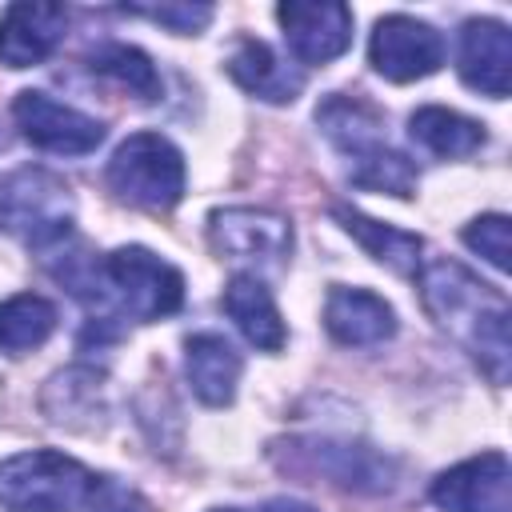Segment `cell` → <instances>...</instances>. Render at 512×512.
Masks as SVG:
<instances>
[{
	"instance_id": "obj_1",
	"label": "cell",
	"mask_w": 512,
	"mask_h": 512,
	"mask_svg": "<svg viewBox=\"0 0 512 512\" xmlns=\"http://www.w3.org/2000/svg\"><path fill=\"white\" fill-rule=\"evenodd\" d=\"M420 280V300L432 312V320L440 328H448L476 360L480 368L504 384L508 380V360H512V344H508V300L480 284L468 268L452 264V260H428L416 272Z\"/></svg>"
},
{
	"instance_id": "obj_2",
	"label": "cell",
	"mask_w": 512,
	"mask_h": 512,
	"mask_svg": "<svg viewBox=\"0 0 512 512\" xmlns=\"http://www.w3.org/2000/svg\"><path fill=\"white\" fill-rule=\"evenodd\" d=\"M316 124L348 160V176L356 188H372V192H388V196L416 192V168L408 164V156L388 148L376 108H368L364 100L328 96L316 108Z\"/></svg>"
},
{
	"instance_id": "obj_3",
	"label": "cell",
	"mask_w": 512,
	"mask_h": 512,
	"mask_svg": "<svg viewBox=\"0 0 512 512\" xmlns=\"http://www.w3.org/2000/svg\"><path fill=\"white\" fill-rule=\"evenodd\" d=\"M96 492H100V476L52 448H32L0 460L4 512H80L92 508Z\"/></svg>"
},
{
	"instance_id": "obj_4",
	"label": "cell",
	"mask_w": 512,
	"mask_h": 512,
	"mask_svg": "<svg viewBox=\"0 0 512 512\" xmlns=\"http://www.w3.org/2000/svg\"><path fill=\"white\" fill-rule=\"evenodd\" d=\"M72 188L48 168H16L0 176V228L16 240L56 252L72 236Z\"/></svg>"
},
{
	"instance_id": "obj_5",
	"label": "cell",
	"mask_w": 512,
	"mask_h": 512,
	"mask_svg": "<svg viewBox=\"0 0 512 512\" xmlns=\"http://www.w3.org/2000/svg\"><path fill=\"white\" fill-rule=\"evenodd\" d=\"M116 300L120 312L148 324L172 316L184 304V276L148 248H116L96 260V288L88 304Z\"/></svg>"
},
{
	"instance_id": "obj_6",
	"label": "cell",
	"mask_w": 512,
	"mask_h": 512,
	"mask_svg": "<svg viewBox=\"0 0 512 512\" xmlns=\"http://www.w3.org/2000/svg\"><path fill=\"white\" fill-rule=\"evenodd\" d=\"M108 188L136 208L164 212L184 196V156L160 132H136L112 152Z\"/></svg>"
},
{
	"instance_id": "obj_7",
	"label": "cell",
	"mask_w": 512,
	"mask_h": 512,
	"mask_svg": "<svg viewBox=\"0 0 512 512\" xmlns=\"http://www.w3.org/2000/svg\"><path fill=\"white\" fill-rule=\"evenodd\" d=\"M208 240L224 260L276 268L292 252V224L268 208H220L208 216Z\"/></svg>"
},
{
	"instance_id": "obj_8",
	"label": "cell",
	"mask_w": 512,
	"mask_h": 512,
	"mask_svg": "<svg viewBox=\"0 0 512 512\" xmlns=\"http://www.w3.org/2000/svg\"><path fill=\"white\" fill-rule=\"evenodd\" d=\"M368 60L384 80L408 84L420 76H432L444 64V36L416 20V16H384L376 20L372 44H368Z\"/></svg>"
},
{
	"instance_id": "obj_9",
	"label": "cell",
	"mask_w": 512,
	"mask_h": 512,
	"mask_svg": "<svg viewBox=\"0 0 512 512\" xmlns=\"http://www.w3.org/2000/svg\"><path fill=\"white\" fill-rule=\"evenodd\" d=\"M12 116H16L28 144H36L44 152H56V156H84L104 140L100 120L52 100L48 92H32V88L20 92L12 100Z\"/></svg>"
},
{
	"instance_id": "obj_10",
	"label": "cell",
	"mask_w": 512,
	"mask_h": 512,
	"mask_svg": "<svg viewBox=\"0 0 512 512\" xmlns=\"http://www.w3.org/2000/svg\"><path fill=\"white\" fill-rule=\"evenodd\" d=\"M284 40L296 60L328 64L352 44V12L336 0H288L276 8Z\"/></svg>"
},
{
	"instance_id": "obj_11",
	"label": "cell",
	"mask_w": 512,
	"mask_h": 512,
	"mask_svg": "<svg viewBox=\"0 0 512 512\" xmlns=\"http://www.w3.org/2000/svg\"><path fill=\"white\" fill-rule=\"evenodd\" d=\"M512 468L504 452H484L432 480V500L444 512H508Z\"/></svg>"
},
{
	"instance_id": "obj_12",
	"label": "cell",
	"mask_w": 512,
	"mask_h": 512,
	"mask_svg": "<svg viewBox=\"0 0 512 512\" xmlns=\"http://www.w3.org/2000/svg\"><path fill=\"white\" fill-rule=\"evenodd\" d=\"M68 12L60 4H8L0 16V64L8 68H32L52 56V48L64 40Z\"/></svg>"
},
{
	"instance_id": "obj_13",
	"label": "cell",
	"mask_w": 512,
	"mask_h": 512,
	"mask_svg": "<svg viewBox=\"0 0 512 512\" xmlns=\"http://www.w3.org/2000/svg\"><path fill=\"white\" fill-rule=\"evenodd\" d=\"M512 68V36L500 20H468L460 28V76L468 88L504 100Z\"/></svg>"
},
{
	"instance_id": "obj_14",
	"label": "cell",
	"mask_w": 512,
	"mask_h": 512,
	"mask_svg": "<svg viewBox=\"0 0 512 512\" xmlns=\"http://www.w3.org/2000/svg\"><path fill=\"white\" fill-rule=\"evenodd\" d=\"M324 324L328 332L348 348H372L384 344L396 332V312L384 296L368 288H344L336 284L324 300Z\"/></svg>"
},
{
	"instance_id": "obj_15",
	"label": "cell",
	"mask_w": 512,
	"mask_h": 512,
	"mask_svg": "<svg viewBox=\"0 0 512 512\" xmlns=\"http://www.w3.org/2000/svg\"><path fill=\"white\" fill-rule=\"evenodd\" d=\"M304 468L328 476L340 488L356 492H388L396 480V464L388 456H376L372 448L360 444H336V440H308L300 444Z\"/></svg>"
},
{
	"instance_id": "obj_16",
	"label": "cell",
	"mask_w": 512,
	"mask_h": 512,
	"mask_svg": "<svg viewBox=\"0 0 512 512\" xmlns=\"http://www.w3.org/2000/svg\"><path fill=\"white\" fill-rule=\"evenodd\" d=\"M184 368H188L192 392H196L204 404L224 408V404H232V396H236V380H240L244 360H240V352H236L224 336H216V332H196V336H188V344H184Z\"/></svg>"
},
{
	"instance_id": "obj_17",
	"label": "cell",
	"mask_w": 512,
	"mask_h": 512,
	"mask_svg": "<svg viewBox=\"0 0 512 512\" xmlns=\"http://www.w3.org/2000/svg\"><path fill=\"white\" fill-rule=\"evenodd\" d=\"M228 76H232L244 92L260 96V100H268V104H288V100H296L300 88H304V76H300L288 60H280L264 40H252V36H244V40L232 48V56H228Z\"/></svg>"
},
{
	"instance_id": "obj_18",
	"label": "cell",
	"mask_w": 512,
	"mask_h": 512,
	"mask_svg": "<svg viewBox=\"0 0 512 512\" xmlns=\"http://www.w3.org/2000/svg\"><path fill=\"white\" fill-rule=\"evenodd\" d=\"M220 304H224V312L232 316V324L244 332L248 344L264 348V352H280V348H284V320H280L276 300H272V292L264 288V280H256V276H248V272L232 276Z\"/></svg>"
},
{
	"instance_id": "obj_19",
	"label": "cell",
	"mask_w": 512,
	"mask_h": 512,
	"mask_svg": "<svg viewBox=\"0 0 512 512\" xmlns=\"http://www.w3.org/2000/svg\"><path fill=\"white\" fill-rule=\"evenodd\" d=\"M332 216L340 220V228H344L348 236L360 240V248H364L372 260L388 264V268L400 272V276H416V272H420V248H424V244H420L416 232H404V228H396V224H380V220H372V216H364V212H356V208H344V204H336Z\"/></svg>"
},
{
	"instance_id": "obj_20",
	"label": "cell",
	"mask_w": 512,
	"mask_h": 512,
	"mask_svg": "<svg viewBox=\"0 0 512 512\" xmlns=\"http://www.w3.org/2000/svg\"><path fill=\"white\" fill-rule=\"evenodd\" d=\"M408 132L424 152H432L440 160L472 156L484 144V124H476V120H468L452 108H440V104H428V108L412 112Z\"/></svg>"
},
{
	"instance_id": "obj_21",
	"label": "cell",
	"mask_w": 512,
	"mask_h": 512,
	"mask_svg": "<svg viewBox=\"0 0 512 512\" xmlns=\"http://www.w3.org/2000/svg\"><path fill=\"white\" fill-rule=\"evenodd\" d=\"M52 328H56V304L36 292H20L0 304V348L12 356L40 348L52 336Z\"/></svg>"
},
{
	"instance_id": "obj_22",
	"label": "cell",
	"mask_w": 512,
	"mask_h": 512,
	"mask_svg": "<svg viewBox=\"0 0 512 512\" xmlns=\"http://www.w3.org/2000/svg\"><path fill=\"white\" fill-rule=\"evenodd\" d=\"M88 68L96 76L112 80L116 88L140 96V100H156L160 96V72H156V64L140 48H132V44H104V48H96L92 60H88Z\"/></svg>"
},
{
	"instance_id": "obj_23",
	"label": "cell",
	"mask_w": 512,
	"mask_h": 512,
	"mask_svg": "<svg viewBox=\"0 0 512 512\" xmlns=\"http://www.w3.org/2000/svg\"><path fill=\"white\" fill-rule=\"evenodd\" d=\"M464 244L472 252H480L496 272H508V216H500V212L476 216L464 228Z\"/></svg>"
},
{
	"instance_id": "obj_24",
	"label": "cell",
	"mask_w": 512,
	"mask_h": 512,
	"mask_svg": "<svg viewBox=\"0 0 512 512\" xmlns=\"http://www.w3.org/2000/svg\"><path fill=\"white\" fill-rule=\"evenodd\" d=\"M132 16H144L152 24H164L168 32H200L208 20H212V8L208 4H152V8H124Z\"/></svg>"
},
{
	"instance_id": "obj_25",
	"label": "cell",
	"mask_w": 512,
	"mask_h": 512,
	"mask_svg": "<svg viewBox=\"0 0 512 512\" xmlns=\"http://www.w3.org/2000/svg\"><path fill=\"white\" fill-rule=\"evenodd\" d=\"M92 508L96 512H152L140 492H132L124 484H104V480H100V492H96Z\"/></svg>"
},
{
	"instance_id": "obj_26",
	"label": "cell",
	"mask_w": 512,
	"mask_h": 512,
	"mask_svg": "<svg viewBox=\"0 0 512 512\" xmlns=\"http://www.w3.org/2000/svg\"><path fill=\"white\" fill-rule=\"evenodd\" d=\"M260 512H316L312 504H300V500H288V496H280V500H268Z\"/></svg>"
},
{
	"instance_id": "obj_27",
	"label": "cell",
	"mask_w": 512,
	"mask_h": 512,
	"mask_svg": "<svg viewBox=\"0 0 512 512\" xmlns=\"http://www.w3.org/2000/svg\"><path fill=\"white\" fill-rule=\"evenodd\" d=\"M216 512H236V508H216Z\"/></svg>"
}]
</instances>
